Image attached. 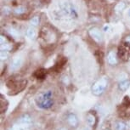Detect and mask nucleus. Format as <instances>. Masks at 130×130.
<instances>
[{"mask_svg":"<svg viewBox=\"0 0 130 130\" xmlns=\"http://www.w3.org/2000/svg\"><path fill=\"white\" fill-rule=\"evenodd\" d=\"M0 48L1 51H10L12 48L11 43H9L8 38L4 35H1V38H0Z\"/></svg>","mask_w":130,"mask_h":130,"instance_id":"6","label":"nucleus"},{"mask_svg":"<svg viewBox=\"0 0 130 130\" xmlns=\"http://www.w3.org/2000/svg\"><path fill=\"white\" fill-rule=\"evenodd\" d=\"M125 41L127 42V43H130V35L129 36H127L126 38H125Z\"/></svg>","mask_w":130,"mask_h":130,"instance_id":"22","label":"nucleus"},{"mask_svg":"<svg viewBox=\"0 0 130 130\" xmlns=\"http://www.w3.org/2000/svg\"><path fill=\"white\" fill-rule=\"evenodd\" d=\"M125 7H126V5H125L124 2H119V3L117 4V5L115 6V10L117 12H121L125 9Z\"/></svg>","mask_w":130,"mask_h":130,"instance_id":"16","label":"nucleus"},{"mask_svg":"<svg viewBox=\"0 0 130 130\" xmlns=\"http://www.w3.org/2000/svg\"><path fill=\"white\" fill-rule=\"evenodd\" d=\"M2 12H3V13L5 14V15H8V14H10L11 9H10V8H9V7L5 6V7H4V8L2 9Z\"/></svg>","mask_w":130,"mask_h":130,"instance_id":"21","label":"nucleus"},{"mask_svg":"<svg viewBox=\"0 0 130 130\" xmlns=\"http://www.w3.org/2000/svg\"><path fill=\"white\" fill-rule=\"evenodd\" d=\"M23 64V58L21 56H17L13 59V60L11 61L10 66H9V69L11 71H16L18 70L20 67H21V65Z\"/></svg>","mask_w":130,"mask_h":130,"instance_id":"7","label":"nucleus"},{"mask_svg":"<svg viewBox=\"0 0 130 130\" xmlns=\"http://www.w3.org/2000/svg\"><path fill=\"white\" fill-rule=\"evenodd\" d=\"M128 16L130 17V9H129V11H128Z\"/></svg>","mask_w":130,"mask_h":130,"instance_id":"24","label":"nucleus"},{"mask_svg":"<svg viewBox=\"0 0 130 130\" xmlns=\"http://www.w3.org/2000/svg\"><path fill=\"white\" fill-rule=\"evenodd\" d=\"M117 130H126V124L123 122H117L116 123Z\"/></svg>","mask_w":130,"mask_h":130,"instance_id":"18","label":"nucleus"},{"mask_svg":"<svg viewBox=\"0 0 130 130\" xmlns=\"http://www.w3.org/2000/svg\"><path fill=\"white\" fill-rule=\"evenodd\" d=\"M87 122L89 126H94L95 125V122H96V117L94 113L92 112H89V114L87 115Z\"/></svg>","mask_w":130,"mask_h":130,"instance_id":"11","label":"nucleus"},{"mask_svg":"<svg viewBox=\"0 0 130 130\" xmlns=\"http://www.w3.org/2000/svg\"><path fill=\"white\" fill-rule=\"evenodd\" d=\"M30 24L32 26H38V24H39V17L38 16H34V17H32V18L31 19V21H30Z\"/></svg>","mask_w":130,"mask_h":130,"instance_id":"19","label":"nucleus"},{"mask_svg":"<svg viewBox=\"0 0 130 130\" xmlns=\"http://www.w3.org/2000/svg\"><path fill=\"white\" fill-rule=\"evenodd\" d=\"M67 122L70 127L76 128L78 126V119L77 116L73 113H70L67 117Z\"/></svg>","mask_w":130,"mask_h":130,"instance_id":"9","label":"nucleus"},{"mask_svg":"<svg viewBox=\"0 0 130 130\" xmlns=\"http://www.w3.org/2000/svg\"><path fill=\"white\" fill-rule=\"evenodd\" d=\"M107 62L110 66H116L117 64V55L114 51H110L107 55Z\"/></svg>","mask_w":130,"mask_h":130,"instance_id":"10","label":"nucleus"},{"mask_svg":"<svg viewBox=\"0 0 130 130\" xmlns=\"http://www.w3.org/2000/svg\"><path fill=\"white\" fill-rule=\"evenodd\" d=\"M36 104L41 109H50L54 105L53 94L51 91H44L37 95L35 98Z\"/></svg>","mask_w":130,"mask_h":130,"instance_id":"2","label":"nucleus"},{"mask_svg":"<svg viewBox=\"0 0 130 130\" xmlns=\"http://www.w3.org/2000/svg\"><path fill=\"white\" fill-rule=\"evenodd\" d=\"M58 130H68V129H67L66 127H60V128H59Z\"/></svg>","mask_w":130,"mask_h":130,"instance_id":"23","label":"nucleus"},{"mask_svg":"<svg viewBox=\"0 0 130 130\" xmlns=\"http://www.w3.org/2000/svg\"><path fill=\"white\" fill-rule=\"evenodd\" d=\"M7 31H8V32L9 33V35H10L11 37H13V38H20V37H21V34H20L19 31L15 28L12 27V26L9 27L8 29H7Z\"/></svg>","mask_w":130,"mask_h":130,"instance_id":"13","label":"nucleus"},{"mask_svg":"<svg viewBox=\"0 0 130 130\" xmlns=\"http://www.w3.org/2000/svg\"><path fill=\"white\" fill-rule=\"evenodd\" d=\"M26 36L29 39H31V40H34L37 37V32L35 28L31 26V27H28L27 30H26Z\"/></svg>","mask_w":130,"mask_h":130,"instance_id":"12","label":"nucleus"},{"mask_svg":"<svg viewBox=\"0 0 130 130\" xmlns=\"http://www.w3.org/2000/svg\"><path fill=\"white\" fill-rule=\"evenodd\" d=\"M105 130H108V129H105Z\"/></svg>","mask_w":130,"mask_h":130,"instance_id":"25","label":"nucleus"},{"mask_svg":"<svg viewBox=\"0 0 130 130\" xmlns=\"http://www.w3.org/2000/svg\"><path fill=\"white\" fill-rule=\"evenodd\" d=\"M40 36H41V38H43L45 42H50V41L53 42V38H55V37H54V33L52 31H50V30L45 29V28L42 29Z\"/></svg>","mask_w":130,"mask_h":130,"instance_id":"8","label":"nucleus"},{"mask_svg":"<svg viewBox=\"0 0 130 130\" xmlns=\"http://www.w3.org/2000/svg\"><path fill=\"white\" fill-rule=\"evenodd\" d=\"M89 34L91 38L97 43H101L103 41V34L101 31L97 27H93L89 31Z\"/></svg>","mask_w":130,"mask_h":130,"instance_id":"5","label":"nucleus"},{"mask_svg":"<svg viewBox=\"0 0 130 130\" xmlns=\"http://www.w3.org/2000/svg\"><path fill=\"white\" fill-rule=\"evenodd\" d=\"M0 57H1V60H7L9 57V52L8 51H1V53H0Z\"/></svg>","mask_w":130,"mask_h":130,"instance_id":"20","label":"nucleus"},{"mask_svg":"<svg viewBox=\"0 0 130 130\" xmlns=\"http://www.w3.org/2000/svg\"><path fill=\"white\" fill-rule=\"evenodd\" d=\"M130 85V80H124L122 81L121 83H119V89L122 90V91H126V90L128 89Z\"/></svg>","mask_w":130,"mask_h":130,"instance_id":"14","label":"nucleus"},{"mask_svg":"<svg viewBox=\"0 0 130 130\" xmlns=\"http://www.w3.org/2000/svg\"><path fill=\"white\" fill-rule=\"evenodd\" d=\"M118 56L120 59L123 60H126L130 57V43L126 42L119 46Z\"/></svg>","mask_w":130,"mask_h":130,"instance_id":"4","label":"nucleus"},{"mask_svg":"<svg viewBox=\"0 0 130 130\" xmlns=\"http://www.w3.org/2000/svg\"><path fill=\"white\" fill-rule=\"evenodd\" d=\"M108 86V78L107 77H102L96 81L94 85L92 87V92L94 95H97V96H100L104 94V92L105 91Z\"/></svg>","mask_w":130,"mask_h":130,"instance_id":"3","label":"nucleus"},{"mask_svg":"<svg viewBox=\"0 0 130 130\" xmlns=\"http://www.w3.org/2000/svg\"><path fill=\"white\" fill-rule=\"evenodd\" d=\"M45 74H46L45 70H43V69H40V70L37 71L36 73H35V76L37 77V78H38V79H43V78L44 77Z\"/></svg>","mask_w":130,"mask_h":130,"instance_id":"17","label":"nucleus"},{"mask_svg":"<svg viewBox=\"0 0 130 130\" xmlns=\"http://www.w3.org/2000/svg\"><path fill=\"white\" fill-rule=\"evenodd\" d=\"M26 11V8L23 5H19V6H17L16 8L14 9V13L15 14H18V15L23 14Z\"/></svg>","mask_w":130,"mask_h":130,"instance_id":"15","label":"nucleus"},{"mask_svg":"<svg viewBox=\"0 0 130 130\" xmlns=\"http://www.w3.org/2000/svg\"><path fill=\"white\" fill-rule=\"evenodd\" d=\"M52 18L63 23L73 22L79 18V9L72 0H60L51 11Z\"/></svg>","mask_w":130,"mask_h":130,"instance_id":"1","label":"nucleus"}]
</instances>
